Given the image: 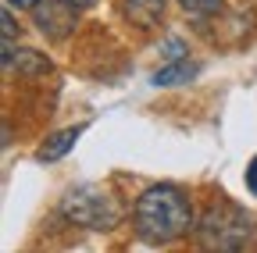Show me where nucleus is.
<instances>
[{
  "instance_id": "f257e3e1",
  "label": "nucleus",
  "mask_w": 257,
  "mask_h": 253,
  "mask_svg": "<svg viewBox=\"0 0 257 253\" xmlns=\"http://www.w3.org/2000/svg\"><path fill=\"white\" fill-rule=\"evenodd\" d=\"M136 228L150 242H175L193 228V207L182 189L154 185L136 200Z\"/></svg>"
},
{
  "instance_id": "f03ea898",
  "label": "nucleus",
  "mask_w": 257,
  "mask_h": 253,
  "mask_svg": "<svg viewBox=\"0 0 257 253\" xmlns=\"http://www.w3.org/2000/svg\"><path fill=\"white\" fill-rule=\"evenodd\" d=\"M250 225H253V217L243 207H236L229 200H218L204 210L200 225H197V239L207 249H243L250 232H253Z\"/></svg>"
},
{
  "instance_id": "7ed1b4c3",
  "label": "nucleus",
  "mask_w": 257,
  "mask_h": 253,
  "mask_svg": "<svg viewBox=\"0 0 257 253\" xmlns=\"http://www.w3.org/2000/svg\"><path fill=\"white\" fill-rule=\"evenodd\" d=\"M61 214L68 217L72 225L89 228V232H111L121 221L118 200H111L100 185H79V189H72V193H64Z\"/></svg>"
},
{
  "instance_id": "20e7f679",
  "label": "nucleus",
  "mask_w": 257,
  "mask_h": 253,
  "mask_svg": "<svg viewBox=\"0 0 257 253\" xmlns=\"http://www.w3.org/2000/svg\"><path fill=\"white\" fill-rule=\"evenodd\" d=\"M75 11L79 8L72 4V0H40V4L32 8L40 33L50 36V40H61V36L72 33V29H75Z\"/></svg>"
},
{
  "instance_id": "39448f33",
  "label": "nucleus",
  "mask_w": 257,
  "mask_h": 253,
  "mask_svg": "<svg viewBox=\"0 0 257 253\" xmlns=\"http://www.w3.org/2000/svg\"><path fill=\"white\" fill-rule=\"evenodd\" d=\"M125 18L140 29H154L165 18V0H125Z\"/></svg>"
},
{
  "instance_id": "423d86ee",
  "label": "nucleus",
  "mask_w": 257,
  "mask_h": 253,
  "mask_svg": "<svg viewBox=\"0 0 257 253\" xmlns=\"http://www.w3.org/2000/svg\"><path fill=\"white\" fill-rule=\"evenodd\" d=\"M79 136H82L79 125H75V129H61V132H54V136L40 146V153H36V157H40L43 164H47V161H61V157L75 146V139H79Z\"/></svg>"
},
{
  "instance_id": "0eeeda50",
  "label": "nucleus",
  "mask_w": 257,
  "mask_h": 253,
  "mask_svg": "<svg viewBox=\"0 0 257 253\" xmlns=\"http://www.w3.org/2000/svg\"><path fill=\"white\" fill-rule=\"evenodd\" d=\"M193 75H197V65H189L186 57H179V61H168L161 72H154V86L157 89H165V86H182V82H189Z\"/></svg>"
},
{
  "instance_id": "6e6552de",
  "label": "nucleus",
  "mask_w": 257,
  "mask_h": 253,
  "mask_svg": "<svg viewBox=\"0 0 257 253\" xmlns=\"http://www.w3.org/2000/svg\"><path fill=\"white\" fill-rule=\"evenodd\" d=\"M11 68H18V72H25V75H43V72H50V61H47L40 50H18Z\"/></svg>"
},
{
  "instance_id": "1a4fd4ad",
  "label": "nucleus",
  "mask_w": 257,
  "mask_h": 253,
  "mask_svg": "<svg viewBox=\"0 0 257 253\" xmlns=\"http://www.w3.org/2000/svg\"><path fill=\"white\" fill-rule=\"evenodd\" d=\"M179 4L197 15V18H211V15H221V0H179Z\"/></svg>"
},
{
  "instance_id": "9d476101",
  "label": "nucleus",
  "mask_w": 257,
  "mask_h": 253,
  "mask_svg": "<svg viewBox=\"0 0 257 253\" xmlns=\"http://www.w3.org/2000/svg\"><path fill=\"white\" fill-rule=\"evenodd\" d=\"M246 185H250V193L257 196V157H253L250 168H246Z\"/></svg>"
},
{
  "instance_id": "9b49d317",
  "label": "nucleus",
  "mask_w": 257,
  "mask_h": 253,
  "mask_svg": "<svg viewBox=\"0 0 257 253\" xmlns=\"http://www.w3.org/2000/svg\"><path fill=\"white\" fill-rule=\"evenodd\" d=\"M8 4H11V8H22V11H32L40 0H8Z\"/></svg>"
},
{
  "instance_id": "f8f14e48",
  "label": "nucleus",
  "mask_w": 257,
  "mask_h": 253,
  "mask_svg": "<svg viewBox=\"0 0 257 253\" xmlns=\"http://www.w3.org/2000/svg\"><path fill=\"white\" fill-rule=\"evenodd\" d=\"M72 4H75V8H86V4H93V0H72Z\"/></svg>"
}]
</instances>
